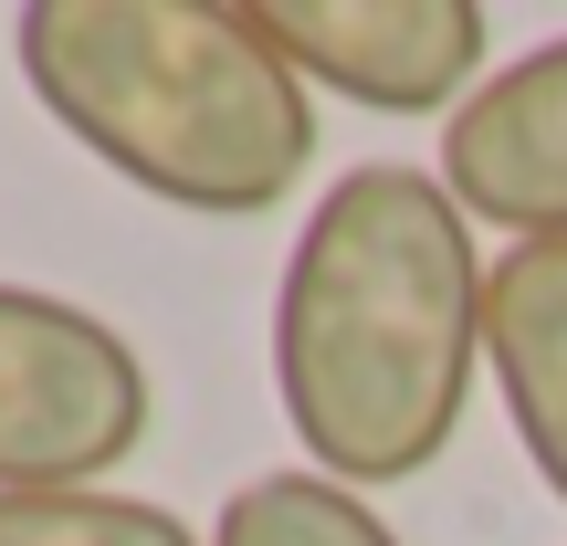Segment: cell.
Here are the masks:
<instances>
[{"instance_id":"obj_1","label":"cell","mask_w":567,"mask_h":546,"mask_svg":"<svg viewBox=\"0 0 567 546\" xmlns=\"http://www.w3.org/2000/svg\"><path fill=\"white\" fill-rule=\"evenodd\" d=\"M484 274L431 168L368 158L326 189L274 284V400L305 473L368 494L442 463L484 368Z\"/></svg>"},{"instance_id":"obj_2","label":"cell","mask_w":567,"mask_h":546,"mask_svg":"<svg viewBox=\"0 0 567 546\" xmlns=\"http://www.w3.org/2000/svg\"><path fill=\"white\" fill-rule=\"evenodd\" d=\"M11 53L42 116L168 210L264 222L316 168V95L252 0H32Z\"/></svg>"},{"instance_id":"obj_3","label":"cell","mask_w":567,"mask_h":546,"mask_svg":"<svg viewBox=\"0 0 567 546\" xmlns=\"http://www.w3.org/2000/svg\"><path fill=\"white\" fill-rule=\"evenodd\" d=\"M158 421L147 358L42 284H0V494H84Z\"/></svg>"},{"instance_id":"obj_4","label":"cell","mask_w":567,"mask_h":546,"mask_svg":"<svg viewBox=\"0 0 567 546\" xmlns=\"http://www.w3.org/2000/svg\"><path fill=\"white\" fill-rule=\"evenodd\" d=\"M274 53L305 84L368 105V116H463L484 84L494 21L473 0H252Z\"/></svg>"},{"instance_id":"obj_5","label":"cell","mask_w":567,"mask_h":546,"mask_svg":"<svg viewBox=\"0 0 567 546\" xmlns=\"http://www.w3.org/2000/svg\"><path fill=\"white\" fill-rule=\"evenodd\" d=\"M442 189L515 243H567V32L473 84L442 126Z\"/></svg>"},{"instance_id":"obj_6","label":"cell","mask_w":567,"mask_h":546,"mask_svg":"<svg viewBox=\"0 0 567 546\" xmlns=\"http://www.w3.org/2000/svg\"><path fill=\"white\" fill-rule=\"evenodd\" d=\"M484 368L526 463L567 505V243H515L484 274Z\"/></svg>"},{"instance_id":"obj_7","label":"cell","mask_w":567,"mask_h":546,"mask_svg":"<svg viewBox=\"0 0 567 546\" xmlns=\"http://www.w3.org/2000/svg\"><path fill=\"white\" fill-rule=\"evenodd\" d=\"M210 546H400V536L379 526L368 494L326 484V473H252V484H231Z\"/></svg>"},{"instance_id":"obj_8","label":"cell","mask_w":567,"mask_h":546,"mask_svg":"<svg viewBox=\"0 0 567 546\" xmlns=\"http://www.w3.org/2000/svg\"><path fill=\"white\" fill-rule=\"evenodd\" d=\"M0 546H210V536H189L147 494L84 484V494H0Z\"/></svg>"}]
</instances>
